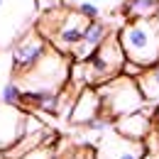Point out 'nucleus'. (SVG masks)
Segmentation results:
<instances>
[{
  "label": "nucleus",
  "instance_id": "1",
  "mask_svg": "<svg viewBox=\"0 0 159 159\" xmlns=\"http://www.w3.org/2000/svg\"><path fill=\"white\" fill-rule=\"evenodd\" d=\"M118 39L127 61L142 69L159 64V17L127 20L118 30Z\"/></svg>",
  "mask_w": 159,
  "mask_h": 159
},
{
  "label": "nucleus",
  "instance_id": "2",
  "mask_svg": "<svg viewBox=\"0 0 159 159\" xmlns=\"http://www.w3.org/2000/svg\"><path fill=\"white\" fill-rule=\"evenodd\" d=\"M98 96L103 100V115L108 120L127 118L132 113L144 110V105H147L137 81L125 76V74L113 81H108V83H103V86H98Z\"/></svg>",
  "mask_w": 159,
  "mask_h": 159
},
{
  "label": "nucleus",
  "instance_id": "3",
  "mask_svg": "<svg viewBox=\"0 0 159 159\" xmlns=\"http://www.w3.org/2000/svg\"><path fill=\"white\" fill-rule=\"evenodd\" d=\"M71 57L59 54L54 47L44 59L27 71L25 76H17L22 81V91H52V93H61L69 86V76H71Z\"/></svg>",
  "mask_w": 159,
  "mask_h": 159
},
{
  "label": "nucleus",
  "instance_id": "4",
  "mask_svg": "<svg viewBox=\"0 0 159 159\" xmlns=\"http://www.w3.org/2000/svg\"><path fill=\"white\" fill-rule=\"evenodd\" d=\"M37 0H0V49L12 47L37 15Z\"/></svg>",
  "mask_w": 159,
  "mask_h": 159
},
{
  "label": "nucleus",
  "instance_id": "5",
  "mask_svg": "<svg viewBox=\"0 0 159 159\" xmlns=\"http://www.w3.org/2000/svg\"><path fill=\"white\" fill-rule=\"evenodd\" d=\"M125 52L120 47V39H118V32H113L108 39L98 47V52L86 61L88 69H91V79H93V86L98 88L108 81L122 76V66H125Z\"/></svg>",
  "mask_w": 159,
  "mask_h": 159
},
{
  "label": "nucleus",
  "instance_id": "6",
  "mask_svg": "<svg viewBox=\"0 0 159 159\" xmlns=\"http://www.w3.org/2000/svg\"><path fill=\"white\" fill-rule=\"evenodd\" d=\"M49 52H52V44L37 30L25 32L12 44V71H15V76H25L27 71H32Z\"/></svg>",
  "mask_w": 159,
  "mask_h": 159
},
{
  "label": "nucleus",
  "instance_id": "7",
  "mask_svg": "<svg viewBox=\"0 0 159 159\" xmlns=\"http://www.w3.org/2000/svg\"><path fill=\"white\" fill-rule=\"evenodd\" d=\"M69 120L74 125H86V127H103L105 125L108 118L103 115V100L98 96V88H83L76 96Z\"/></svg>",
  "mask_w": 159,
  "mask_h": 159
},
{
  "label": "nucleus",
  "instance_id": "8",
  "mask_svg": "<svg viewBox=\"0 0 159 159\" xmlns=\"http://www.w3.org/2000/svg\"><path fill=\"white\" fill-rule=\"evenodd\" d=\"M93 159H144V142H132L120 132L110 130L98 142Z\"/></svg>",
  "mask_w": 159,
  "mask_h": 159
},
{
  "label": "nucleus",
  "instance_id": "9",
  "mask_svg": "<svg viewBox=\"0 0 159 159\" xmlns=\"http://www.w3.org/2000/svg\"><path fill=\"white\" fill-rule=\"evenodd\" d=\"M27 115L22 108H10L0 103V154L12 149L22 137H25V125Z\"/></svg>",
  "mask_w": 159,
  "mask_h": 159
},
{
  "label": "nucleus",
  "instance_id": "10",
  "mask_svg": "<svg viewBox=\"0 0 159 159\" xmlns=\"http://www.w3.org/2000/svg\"><path fill=\"white\" fill-rule=\"evenodd\" d=\"M61 7L74 10L88 20H108L125 10V0H61Z\"/></svg>",
  "mask_w": 159,
  "mask_h": 159
},
{
  "label": "nucleus",
  "instance_id": "11",
  "mask_svg": "<svg viewBox=\"0 0 159 159\" xmlns=\"http://www.w3.org/2000/svg\"><path fill=\"white\" fill-rule=\"evenodd\" d=\"M110 34L113 32L108 27V20H91L88 27H86V32H83V39H81L79 49L71 54V61H88Z\"/></svg>",
  "mask_w": 159,
  "mask_h": 159
},
{
  "label": "nucleus",
  "instance_id": "12",
  "mask_svg": "<svg viewBox=\"0 0 159 159\" xmlns=\"http://www.w3.org/2000/svg\"><path fill=\"white\" fill-rule=\"evenodd\" d=\"M113 130L120 132L122 137L132 139V142H144V139L149 137V132L154 130V120L149 118V113H147V108H144V110H139V113H132V115H127V118L115 120Z\"/></svg>",
  "mask_w": 159,
  "mask_h": 159
},
{
  "label": "nucleus",
  "instance_id": "13",
  "mask_svg": "<svg viewBox=\"0 0 159 159\" xmlns=\"http://www.w3.org/2000/svg\"><path fill=\"white\" fill-rule=\"evenodd\" d=\"M159 0H125V15L130 20H147V17H157Z\"/></svg>",
  "mask_w": 159,
  "mask_h": 159
},
{
  "label": "nucleus",
  "instance_id": "14",
  "mask_svg": "<svg viewBox=\"0 0 159 159\" xmlns=\"http://www.w3.org/2000/svg\"><path fill=\"white\" fill-rule=\"evenodd\" d=\"M137 86H139V91H142V96H144V100L159 103V64L152 66V69H147V71L139 76Z\"/></svg>",
  "mask_w": 159,
  "mask_h": 159
},
{
  "label": "nucleus",
  "instance_id": "15",
  "mask_svg": "<svg viewBox=\"0 0 159 159\" xmlns=\"http://www.w3.org/2000/svg\"><path fill=\"white\" fill-rule=\"evenodd\" d=\"M0 100H2V105L22 108V105H25V91L20 88V83H7V86H2V91H0ZM22 110H25V108H22Z\"/></svg>",
  "mask_w": 159,
  "mask_h": 159
},
{
  "label": "nucleus",
  "instance_id": "16",
  "mask_svg": "<svg viewBox=\"0 0 159 159\" xmlns=\"http://www.w3.org/2000/svg\"><path fill=\"white\" fill-rule=\"evenodd\" d=\"M22 159H57V154H54L52 144H42V147H37V149H32L30 154H25Z\"/></svg>",
  "mask_w": 159,
  "mask_h": 159
},
{
  "label": "nucleus",
  "instance_id": "17",
  "mask_svg": "<svg viewBox=\"0 0 159 159\" xmlns=\"http://www.w3.org/2000/svg\"><path fill=\"white\" fill-rule=\"evenodd\" d=\"M37 5H39V10H54V7H61V0H37Z\"/></svg>",
  "mask_w": 159,
  "mask_h": 159
},
{
  "label": "nucleus",
  "instance_id": "18",
  "mask_svg": "<svg viewBox=\"0 0 159 159\" xmlns=\"http://www.w3.org/2000/svg\"><path fill=\"white\" fill-rule=\"evenodd\" d=\"M0 159H2V154H0Z\"/></svg>",
  "mask_w": 159,
  "mask_h": 159
}]
</instances>
